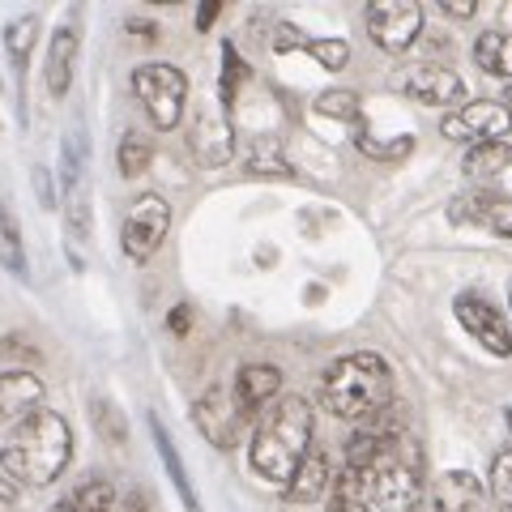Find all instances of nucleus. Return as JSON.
I'll return each mask as SVG.
<instances>
[{
	"instance_id": "dca6fc26",
	"label": "nucleus",
	"mask_w": 512,
	"mask_h": 512,
	"mask_svg": "<svg viewBox=\"0 0 512 512\" xmlns=\"http://www.w3.org/2000/svg\"><path fill=\"white\" fill-rule=\"evenodd\" d=\"M43 406V380L26 367L0 372V423H22L26 414H35Z\"/></svg>"
},
{
	"instance_id": "39448f33",
	"label": "nucleus",
	"mask_w": 512,
	"mask_h": 512,
	"mask_svg": "<svg viewBox=\"0 0 512 512\" xmlns=\"http://www.w3.org/2000/svg\"><path fill=\"white\" fill-rule=\"evenodd\" d=\"M133 94L137 103L146 107V116L154 128H175L184 120V103H188V73L180 64H167V60H150V64H137L133 69Z\"/></svg>"
},
{
	"instance_id": "4be33fe9",
	"label": "nucleus",
	"mask_w": 512,
	"mask_h": 512,
	"mask_svg": "<svg viewBox=\"0 0 512 512\" xmlns=\"http://www.w3.org/2000/svg\"><path fill=\"white\" fill-rule=\"evenodd\" d=\"M35 39H39V18L35 13H22V18H13L5 26V52H9V64H13V73H18V82L30 69V47H35Z\"/></svg>"
},
{
	"instance_id": "a878e982",
	"label": "nucleus",
	"mask_w": 512,
	"mask_h": 512,
	"mask_svg": "<svg viewBox=\"0 0 512 512\" xmlns=\"http://www.w3.org/2000/svg\"><path fill=\"white\" fill-rule=\"evenodd\" d=\"M150 158H154V146H150V141L141 137V133H124V137H120L116 167H120L124 180H137V175L150 167Z\"/></svg>"
},
{
	"instance_id": "72a5a7b5",
	"label": "nucleus",
	"mask_w": 512,
	"mask_h": 512,
	"mask_svg": "<svg viewBox=\"0 0 512 512\" xmlns=\"http://www.w3.org/2000/svg\"><path fill=\"white\" fill-rule=\"evenodd\" d=\"M308 35H303V30H295L291 22H278L274 26V52H295V47H299V52H308Z\"/></svg>"
},
{
	"instance_id": "ea45409f",
	"label": "nucleus",
	"mask_w": 512,
	"mask_h": 512,
	"mask_svg": "<svg viewBox=\"0 0 512 512\" xmlns=\"http://www.w3.org/2000/svg\"><path fill=\"white\" fill-rule=\"evenodd\" d=\"M504 107L512 111V86H504Z\"/></svg>"
},
{
	"instance_id": "a19ab883",
	"label": "nucleus",
	"mask_w": 512,
	"mask_h": 512,
	"mask_svg": "<svg viewBox=\"0 0 512 512\" xmlns=\"http://www.w3.org/2000/svg\"><path fill=\"white\" fill-rule=\"evenodd\" d=\"M508 308H512V286H508Z\"/></svg>"
},
{
	"instance_id": "c85d7f7f",
	"label": "nucleus",
	"mask_w": 512,
	"mask_h": 512,
	"mask_svg": "<svg viewBox=\"0 0 512 512\" xmlns=\"http://www.w3.org/2000/svg\"><path fill=\"white\" fill-rule=\"evenodd\" d=\"M355 146H359V154H367V158H380V163H393V158H406L410 150H414V137H372V133H359L355 137Z\"/></svg>"
},
{
	"instance_id": "f257e3e1",
	"label": "nucleus",
	"mask_w": 512,
	"mask_h": 512,
	"mask_svg": "<svg viewBox=\"0 0 512 512\" xmlns=\"http://www.w3.org/2000/svg\"><path fill=\"white\" fill-rule=\"evenodd\" d=\"M312 436H316V414L308 406V397H278L252 427V444H248V461L252 470L274 487H291L295 470L303 466V457L312 453Z\"/></svg>"
},
{
	"instance_id": "a211bd4d",
	"label": "nucleus",
	"mask_w": 512,
	"mask_h": 512,
	"mask_svg": "<svg viewBox=\"0 0 512 512\" xmlns=\"http://www.w3.org/2000/svg\"><path fill=\"white\" fill-rule=\"evenodd\" d=\"M146 423H150V436H154V448H158V461H163V470H167V478H171L175 495H180L184 512H205V508H201V500H197V487H192V478H188L184 457L175 453V444H171V436H167L163 419H158V414H150Z\"/></svg>"
},
{
	"instance_id": "2eb2a0df",
	"label": "nucleus",
	"mask_w": 512,
	"mask_h": 512,
	"mask_svg": "<svg viewBox=\"0 0 512 512\" xmlns=\"http://www.w3.org/2000/svg\"><path fill=\"white\" fill-rule=\"evenodd\" d=\"M77 52H82V35L77 22H60L47 39V60H43V82L52 99H64L73 90V69H77Z\"/></svg>"
},
{
	"instance_id": "c9c22d12",
	"label": "nucleus",
	"mask_w": 512,
	"mask_h": 512,
	"mask_svg": "<svg viewBox=\"0 0 512 512\" xmlns=\"http://www.w3.org/2000/svg\"><path fill=\"white\" fill-rule=\"evenodd\" d=\"M218 13H222L218 0H205V5L197 9V30H210V26L218 22Z\"/></svg>"
},
{
	"instance_id": "1a4fd4ad",
	"label": "nucleus",
	"mask_w": 512,
	"mask_h": 512,
	"mask_svg": "<svg viewBox=\"0 0 512 512\" xmlns=\"http://www.w3.org/2000/svg\"><path fill=\"white\" fill-rule=\"evenodd\" d=\"M453 312H457V320H461V329H466L483 350H491L495 359H508V355H512L508 316L495 308V303H491L483 291H461V295L453 299Z\"/></svg>"
},
{
	"instance_id": "412c9836",
	"label": "nucleus",
	"mask_w": 512,
	"mask_h": 512,
	"mask_svg": "<svg viewBox=\"0 0 512 512\" xmlns=\"http://www.w3.org/2000/svg\"><path fill=\"white\" fill-rule=\"evenodd\" d=\"M474 64L487 77H500V82L512 86V35H504V30H483V35L474 39Z\"/></svg>"
},
{
	"instance_id": "473e14b6",
	"label": "nucleus",
	"mask_w": 512,
	"mask_h": 512,
	"mask_svg": "<svg viewBox=\"0 0 512 512\" xmlns=\"http://www.w3.org/2000/svg\"><path fill=\"white\" fill-rule=\"evenodd\" d=\"M308 56H316L329 73H338V69H346L350 47H346V39H312V43H308Z\"/></svg>"
},
{
	"instance_id": "423d86ee",
	"label": "nucleus",
	"mask_w": 512,
	"mask_h": 512,
	"mask_svg": "<svg viewBox=\"0 0 512 512\" xmlns=\"http://www.w3.org/2000/svg\"><path fill=\"white\" fill-rule=\"evenodd\" d=\"M171 231V205L158 197V192H146L128 205L124 214V227H120V244H124V256L137 265H146L150 256L163 248V239Z\"/></svg>"
},
{
	"instance_id": "393cba45",
	"label": "nucleus",
	"mask_w": 512,
	"mask_h": 512,
	"mask_svg": "<svg viewBox=\"0 0 512 512\" xmlns=\"http://www.w3.org/2000/svg\"><path fill=\"white\" fill-rule=\"evenodd\" d=\"M508 163H512V146H508V141H491V146L466 150V158H461V171L474 175V180H491V175H500Z\"/></svg>"
},
{
	"instance_id": "e433bc0d",
	"label": "nucleus",
	"mask_w": 512,
	"mask_h": 512,
	"mask_svg": "<svg viewBox=\"0 0 512 512\" xmlns=\"http://www.w3.org/2000/svg\"><path fill=\"white\" fill-rule=\"evenodd\" d=\"M444 13H448V18H474V0H444V5H440Z\"/></svg>"
},
{
	"instance_id": "f8f14e48",
	"label": "nucleus",
	"mask_w": 512,
	"mask_h": 512,
	"mask_svg": "<svg viewBox=\"0 0 512 512\" xmlns=\"http://www.w3.org/2000/svg\"><path fill=\"white\" fill-rule=\"evenodd\" d=\"M448 222H457V227H483L500 239H512V197L487 192V188L461 192V197L448 201Z\"/></svg>"
},
{
	"instance_id": "b1692460",
	"label": "nucleus",
	"mask_w": 512,
	"mask_h": 512,
	"mask_svg": "<svg viewBox=\"0 0 512 512\" xmlns=\"http://www.w3.org/2000/svg\"><path fill=\"white\" fill-rule=\"evenodd\" d=\"M0 265L9 269L13 278H30V261H26V248H22V231H18V218H13L9 205H0Z\"/></svg>"
},
{
	"instance_id": "f03ea898",
	"label": "nucleus",
	"mask_w": 512,
	"mask_h": 512,
	"mask_svg": "<svg viewBox=\"0 0 512 512\" xmlns=\"http://www.w3.org/2000/svg\"><path fill=\"white\" fill-rule=\"evenodd\" d=\"M73 457V427L64 414L39 406L26 414L22 423L9 427L5 444H0V470L22 487H47L56 483L60 470Z\"/></svg>"
},
{
	"instance_id": "58836bf2",
	"label": "nucleus",
	"mask_w": 512,
	"mask_h": 512,
	"mask_svg": "<svg viewBox=\"0 0 512 512\" xmlns=\"http://www.w3.org/2000/svg\"><path fill=\"white\" fill-rule=\"evenodd\" d=\"M124 26H128V30H133V35H146V43H154V39H158V26H154V22H141V18H128Z\"/></svg>"
},
{
	"instance_id": "2f4dec72",
	"label": "nucleus",
	"mask_w": 512,
	"mask_h": 512,
	"mask_svg": "<svg viewBox=\"0 0 512 512\" xmlns=\"http://www.w3.org/2000/svg\"><path fill=\"white\" fill-rule=\"evenodd\" d=\"M248 171L252 175H291V167L282 163V154L269 146V141H256V146L248 150Z\"/></svg>"
},
{
	"instance_id": "4468645a",
	"label": "nucleus",
	"mask_w": 512,
	"mask_h": 512,
	"mask_svg": "<svg viewBox=\"0 0 512 512\" xmlns=\"http://www.w3.org/2000/svg\"><path fill=\"white\" fill-rule=\"evenodd\" d=\"M278 393H282V372L274 363H244L231 384V397H235L239 414H244V423L261 419V414L278 402Z\"/></svg>"
},
{
	"instance_id": "ddd939ff",
	"label": "nucleus",
	"mask_w": 512,
	"mask_h": 512,
	"mask_svg": "<svg viewBox=\"0 0 512 512\" xmlns=\"http://www.w3.org/2000/svg\"><path fill=\"white\" fill-rule=\"evenodd\" d=\"M192 423H197V431L214 448H235L239 427H244V414H239L235 397L227 389H210L205 397L192 402Z\"/></svg>"
},
{
	"instance_id": "4c0bfd02",
	"label": "nucleus",
	"mask_w": 512,
	"mask_h": 512,
	"mask_svg": "<svg viewBox=\"0 0 512 512\" xmlns=\"http://www.w3.org/2000/svg\"><path fill=\"white\" fill-rule=\"evenodd\" d=\"M188 303H180V308H171V316H167V329L171 333H188Z\"/></svg>"
},
{
	"instance_id": "20e7f679",
	"label": "nucleus",
	"mask_w": 512,
	"mask_h": 512,
	"mask_svg": "<svg viewBox=\"0 0 512 512\" xmlns=\"http://www.w3.org/2000/svg\"><path fill=\"white\" fill-rule=\"evenodd\" d=\"M320 406L346 423H367L393 406V372L376 350H355L329 363L320 376Z\"/></svg>"
},
{
	"instance_id": "cd10ccee",
	"label": "nucleus",
	"mask_w": 512,
	"mask_h": 512,
	"mask_svg": "<svg viewBox=\"0 0 512 512\" xmlns=\"http://www.w3.org/2000/svg\"><path fill=\"white\" fill-rule=\"evenodd\" d=\"M90 410H94V427H99L103 440L128 444V423H124V414L116 410V402H107V397H90Z\"/></svg>"
},
{
	"instance_id": "5701e85b",
	"label": "nucleus",
	"mask_w": 512,
	"mask_h": 512,
	"mask_svg": "<svg viewBox=\"0 0 512 512\" xmlns=\"http://www.w3.org/2000/svg\"><path fill=\"white\" fill-rule=\"evenodd\" d=\"M52 512H116V487L107 478H90L60 504H52Z\"/></svg>"
},
{
	"instance_id": "7c9ffc66",
	"label": "nucleus",
	"mask_w": 512,
	"mask_h": 512,
	"mask_svg": "<svg viewBox=\"0 0 512 512\" xmlns=\"http://www.w3.org/2000/svg\"><path fill=\"white\" fill-rule=\"evenodd\" d=\"M244 77H248V64L239 60L235 43L227 39V43H222V86H218V99L227 103V107L235 103V90H239V82H244Z\"/></svg>"
},
{
	"instance_id": "6e6552de",
	"label": "nucleus",
	"mask_w": 512,
	"mask_h": 512,
	"mask_svg": "<svg viewBox=\"0 0 512 512\" xmlns=\"http://www.w3.org/2000/svg\"><path fill=\"white\" fill-rule=\"evenodd\" d=\"M188 150L201 167H227L235 158V124L222 99H205L188 124Z\"/></svg>"
},
{
	"instance_id": "6ab92c4d",
	"label": "nucleus",
	"mask_w": 512,
	"mask_h": 512,
	"mask_svg": "<svg viewBox=\"0 0 512 512\" xmlns=\"http://www.w3.org/2000/svg\"><path fill=\"white\" fill-rule=\"evenodd\" d=\"M333 491V478H329V457L320 453V448H312L308 457H303V466L295 470L291 478V487H286L282 495L291 504H316V500H325V495Z\"/></svg>"
},
{
	"instance_id": "7ed1b4c3",
	"label": "nucleus",
	"mask_w": 512,
	"mask_h": 512,
	"mask_svg": "<svg viewBox=\"0 0 512 512\" xmlns=\"http://www.w3.org/2000/svg\"><path fill=\"white\" fill-rule=\"evenodd\" d=\"M359 512H414L423 500V457L410 436L384 440L363 470H346Z\"/></svg>"
},
{
	"instance_id": "c756f323",
	"label": "nucleus",
	"mask_w": 512,
	"mask_h": 512,
	"mask_svg": "<svg viewBox=\"0 0 512 512\" xmlns=\"http://www.w3.org/2000/svg\"><path fill=\"white\" fill-rule=\"evenodd\" d=\"M487 491H491V500L500 504V512H512V448H504V453L491 461Z\"/></svg>"
},
{
	"instance_id": "bb28decb",
	"label": "nucleus",
	"mask_w": 512,
	"mask_h": 512,
	"mask_svg": "<svg viewBox=\"0 0 512 512\" xmlns=\"http://www.w3.org/2000/svg\"><path fill=\"white\" fill-rule=\"evenodd\" d=\"M320 116H329V120H346V124H359V94L355 90H325V94H316V103H312Z\"/></svg>"
},
{
	"instance_id": "f704fd0d",
	"label": "nucleus",
	"mask_w": 512,
	"mask_h": 512,
	"mask_svg": "<svg viewBox=\"0 0 512 512\" xmlns=\"http://www.w3.org/2000/svg\"><path fill=\"white\" fill-rule=\"evenodd\" d=\"M35 192H39L43 210H52V205H56V188H52V171H47V167H35Z\"/></svg>"
},
{
	"instance_id": "9b49d317",
	"label": "nucleus",
	"mask_w": 512,
	"mask_h": 512,
	"mask_svg": "<svg viewBox=\"0 0 512 512\" xmlns=\"http://www.w3.org/2000/svg\"><path fill=\"white\" fill-rule=\"evenodd\" d=\"M402 94H410L414 103L423 107H461L466 103V82L448 69V64H436V60H419L402 69Z\"/></svg>"
},
{
	"instance_id": "0eeeda50",
	"label": "nucleus",
	"mask_w": 512,
	"mask_h": 512,
	"mask_svg": "<svg viewBox=\"0 0 512 512\" xmlns=\"http://www.w3.org/2000/svg\"><path fill=\"white\" fill-rule=\"evenodd\" d=\"M512 128V111L504 107V99H474L461 103L457 111H448L440 120V133L448 141H466V146H491V141H504Z\"/></svg>"
},
{
	"instance_id": "9d476101",
	"label": "nucleus",
	"mask_w": 512,
	"mask_h": 512,
	"mask_svg": "<svg viewBox=\"0 0 512 512\" xmlns=\"http://www.w3.org/2000/svg\"><path fill=\"white\" fill-rule=\"evenodd\" d=\"M367 35L380 52H406L423 35V5H414V0H376V5H367Z\"/></svg>"
},
{
	"instance_id": "f3484780",
	"label": "nucleus",
	"mask_w": 512,
	"mask_h": 512,
	"mask_svg": "<svg viewBox=\"0 0 512 512\" xmlns=\"http://www.w3.org/2000/svg\"><path fill=\"white\" fill-rule=\"evenodd\" d=\"M487 495L470 470H444L436 478V512H487Z\"/></svg>"
},
{
	"instance_id": "aec40b11",
	"label": "nucleus",
	"mask_w": 512,
	"mask_h": 512,
	"mask_svg": "<svg viewBox=\"0 0 512 512\" xmlns=\"http://www.w3.org/2000/svg\"><path fill=\"white\" fill-rule=\"evenodd\" d=\"M86 167H90V141H86V128H73L64 133V146H60V184H64V197H77L86 192Z\"/></svg>"
}]
</instances>
